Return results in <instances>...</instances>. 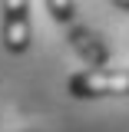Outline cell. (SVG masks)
I'll use <instances>...</instances> for the list:
<instances>
[{"label": "cell", "instance_id": "obj_5", "mask_svg": "<svg viewBox=\"0 0 129 132\" xmlns=\"http://www.w3.org/2000/svg\"><path fill=\"white\" fill-rule=\"evenodd\" d=\"M116 7H123V10H129V0H113Z\"/></svg>", "mask_w": 129, "mask_h": 132}, {"label": "cell", "instance_id": "obj_6", "mask_svg": "<svg viewBox=\"0 0 129 132\" xmlns=\"http://www.w3.org/2000/svg\"><path fill=\"white\" fill-rule=\"evenodd\" d=\"M0 132H23V129H0Z\"/></svg>", "mask_w": 129, "mask_h": 132}, {"label": "cell", "instance_id": "obj_1", "mask_svg": "<svg viewBox=\"0 0 129 132\" xmlns=\"http://www.w3.org/2000/svg\"><path fill=\"white\" fill-rule=\"evenodd\" d=\"M70 96L99 99V96H129V69H83L66 79Z\"/></svg>", "mask_w": 129, "mask_h": 132}, {"label": "cell", "instance_id": "obj_4", "mask_svg": "<svg viewBox=\"0 0 129 132\" xmlns=\"http://www.w3.org/2000/svg\"><path fill=\"white\" fill-rule=\"evenodd\" d=\"M47 10L53 13L56 23H73V16H76V3H73V0H47Z\"/></svg>", "mask_w": 129, "mask_h": 132}, {"label": "cell", "instance_id": "obj_2", "mask_svg": "<svg viewBox=\"0 0 129 132\" xmlns=\"http://www.w3.org/2000/svg\"><path fill=\"white\" fill-rule=\"evenodd\" d=\"M0 36H3V46L10 53H27L30 50V0H0Z\"/></svg>", "mask_w": 129, "mask_h": 132}, {"label": "cell", "instance_id": "obj_3", "mask_svg": "<svg viewBox=\"0 0 129 132\" xmlns=\"http://www.w3.org/2000/svg\"><path fill=\"white\" fill-rule=\"evenodd\" d=\"M70 46H73L83 60L89 63V69H103V66H106V60H109L106 43L99 40L96 33H89L86 27H73V30H70Z\"/></svg>", "mask_w": 129, "mask_h": 132}]
</instances>
